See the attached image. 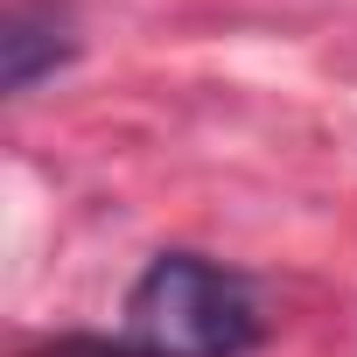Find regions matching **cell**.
Wrapping results in <instances>:
<instances>
[{"instance_id": "1", "label": "cell", "mask_w": 357, "mask_h": 357, "mask_svg": "<svg viewBox=\"0 0 357 357\" xmlns=\"http://www.w3.org/2000/svg\"><path fill=\"white\" fill-rule=\"evenodd\" d=\"M259 336L266 322L252 287L197 252H161L126 294L133 357H245Z\"/></svg>"}, {"instance_id": "2", "label": "cell", "mask_w": 357, "mask_h": 357, "mask_svg": "<svg viewBox=\"0 0 357 357\" xmlns=\"http://www.w3.org/2000/svg\"><path fill=\"white\" fill-rule=\"evenodd\" d=\"M77 56V15L63 0H8L0 15V91H36Z\"/></svg>"}]
</instances>
